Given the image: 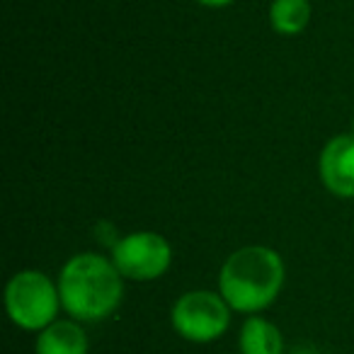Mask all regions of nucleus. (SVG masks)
<instances>
[{"mask_svg": "<svg viewBox=\"0 0 354 354\" xmlns=\"http://www.w3.org/2000/svg\"><path fill=\"white\" fill-rule=\"evenodd\" d=\"M64 310L78 323H97L119 308L124 299V277L112 257L80 252L64 265L59 274Z\"/></svg>", "mask_w": 354, "mask_h": 354, "instance_id": "obj_1", "label": "nucleus"}, {"mask_svg": "<svg viewBox=\"0 0 354 354\" xmlns=\"http://www.w3.org/2000/svg\"><path fill=\"white\" fill-rule=\"evenodd\" d=\"M284 286V262L265 245H245L226 257L218 274V294L236 313L255 315L272 306Z\"/></svg>", "mask_w": 354, "mask_h": 354, "instance_id": "obj_2", "label": "nucleus"}, {"mask_svg": "<svg viewBox=\"0 0 354 354\" xmlns=\"http://www.w3.org/2000/svg\"><path fill=\"white\" fill-rule=\"evenodd\" d=\"M6 308L10 320L22 330L41 333L59 320L61 294L59 284L39 270H22L6 286Z\"/></svg>", "mask_w": 354, "mask_h": 354, "instance_id": "obj_3", "label": "nucleus"}, {"mask_svg": "<svg viewBox=\"0 0 354 354\" xmlns=\"http://www.w3.org/2000/svg\"><path fill=\"white\" fill-rule=\"evenodd\" d=\"M233 308L221 294L207 289L185 291L170 310L175 333L187 342L207 344L223 337L231 328Z\"/></svg>", "mask_w": 354, "mask_h": 354, "instance_id": "obj_4", "label": "nucleus"}, {"mask_svg": "<svg viewBox=\"0 0 354 354\" xmlns=\"http://www.w3.org/2000/svg\"><path fill=\"white\" fill-rule=\"evenodd\" d=\"M112 262L129 281L160 279L172 265V248L156 231H133L112 245Z\"/></svg>", "mask_w": 354, "mask_h": 354, "instance_id": "obj_5", "label": "nucleus"}, {"mask_svg": "<svg viewBox=\"0 0 354 354\" xmlns=\"http://www.w3.org/2000/svg\"><path fill=\"white\" fill-rule=\"evenodd\" d=\"M320 183L339 199L354 197V133H337L320 151Z\"/></svg>", "mask_w": 354, "mask_h": 354, "instance_id": "obj_6", "label": "nucleus"}, {"mask_svg": "<svg viewBox=\"0 0 354 354\" xmlns=\"http://www.w3.org/2000/svg\"><path fill=\"white\" fill-rule=\"evenodd\" d=\"M37 354H88V335L78 320H54L39 333Z\"/></svg>", "mask_w": 354, "mask_h": 354, "instance_id": "obj_7", "label": "nucleus"}, {"mask_svg": "<svg viewBox=\"0 0 354 354\" xmlns=\"http://www.w3.org/2000/svg\"><path fill=\"white\" fill-rule=\"evenodd\" d=\"M243 354H284V337L272 320L250 315L241 330Z\"/></svg>", "mask_w": 354, "mask_h": 354, "instance_id": "obj_8", "label": "nucleus"}, {"mask_svg": "<svg viewBox=\"0 0 354 354\" xmlns=\"http://www.w3.org/2000/svg\"><path fill=\"white\" fill-rule=\"evenodd\" d=\"M310 0H272L270 25L277 35L294 37L308 27L310 22Z\"/></svg>", "mask_w": 354, "mask_h": 354, "instance_id": "obj_9", "label": "nucleus"}, {"mask_svg": "<svg viewBox=\"0 0 354 354\" xmlns=\"http://www.w3.org/2000/svg\"><path fill=\"white\" fill-rule=\"evenodd\" d=\"M194 3H199L204 8H226L231 3H236V0H194Z\"/></svg>", "mask_w": 354, "mask_h": 354, "instance_id": "obj_10", "label": "nucleus"}, {"mask_svg": "<svg viewBox=\"0 0 354 354\" xmlns=\"http://www.w3.org/2000/svg\"><path fill=\"white\" fill-rule=\"evenodd\" d=\"M291 354H315L313 349H308V347H299V349H294Z\"/></svg>", "mask_w": 354, "mask_h": 354, "instance_id": "obj_11", "label": "nucleus"}, {"mask_svg": "<svg viewBox=\"0 0 354 354\" xmlns=\"http://www.w3.org/2000/svg\"><path fill=\"white\" fill-rule=\"evenodd\" d=\"M349 133H354V119H352V131H349Z\"/></svg>", "mask_w": 354, "mask_h": 354, "instance_id": "obj_12", "label": "nucleus"}]
</instances>
